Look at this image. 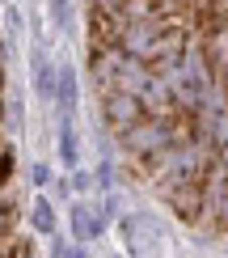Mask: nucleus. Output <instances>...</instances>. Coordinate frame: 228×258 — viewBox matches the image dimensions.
I'll use <instances>...</instances> for the list:
<instances>
[{
	"label": "nucleus",
	"mask_w": 228,
	"mask_h": 258,
	"mask_svg": "<svg viewBox=\"0 0 228 258\" xmlns=\"http://www.w3.org/2000/svg\"><path fill=\"white\" fill-rule=\"evenodd\" d=\"M186 123H190V114H165V119L144 114L139 123H131L127 132L114 136V140H118V153L131 161L135 169H144V174H148V169L157 165V157L165 153L182 132H186Z\"/></svg>",
	"instance_id": "f257e3e1"
},
{
	"label": "nucleus",
	"mask_w": 228,
	"mask_h": 258,
	"mask_svg": "<svg viewBox=\"0 0 228 258\" xmlns=\"http://www.w3.org/2000/svg\"><path fill=\"white\" fill-rule=\"evenodd\" d=\"M203 224L228 233V157H215V165L203 178Z\"/></svg>",
	"instance_id": "f03ea898"
},
{
	"label": "nucleus",
	"mask_w": 228,
	"mask_h": 258,
	"mask_svg": "<svg viewBox=\"0 0 228 258\" xmlns=\"http://www.w3.org/2000/svg\"><path fill=\"white\" fill-rule=\"evenodd\" d=\"M118 233L131 258H165V233L144 216H118Z\"/></svg>",
	"instance_id": "7ed1b4c3"
},
{
	"label": "nucleus",
	"mask_w": 228,
	"mask_h": 258,
	"mask_svg": "<svg viewBox=\"0 0 228 258\" xmlns=\"http://www.w3.org/2000/svg\"><path fill=\"white\" fill-rule=\"evenodd\" d=\"M97 102H102V123L110 127L114 136L144 119V106H139V98H131V93H123V89H106V93H97Z\"/></svg>",
	"instance_id": "20e7f679"
},
{
	"label": "nucleus",
	"mask_w": 228,
	"mask_h": 258,
	"mask_svg": "<svg viewBox=\"0 0 228 258\" xmlns=\"http://www.w3.org/2000/svg\"><path fill=\"white\" fill-rule=\"evenodd\" d=\"M106 208L102 203H89V199H76L72 208H68V224H72V241H81V245H89L97 241L106 233Z\"/></svg>",
	"instance_id": "39448f33"
},
{
	"label": "nucleus",
	"mask_w": 228,
	"mask_h": 258,
	"mask_svg": "<svg viewBox=\"0 0 228 258\" xmlns=\"http://www.w3.org/2000/svg\"><path fill=\"white\" fill-rule=\"evenodd\" d=\"M76 106H81V81H76L72 63L55 68V110L59 119H76Z\"/></svg>",
	"instance_id": "423d86ee"
},
{
	"label": "nucleus",
	"mask_w": 228,
	"mask_h": 258,
	"mask_svg": "<svg viewBox=\"0 0 228 258\" xmlns=\"http://www.w3.org/2000/svg\"><path fill=\"white\" fill-rule=\"evenodd\" d=\"M30 72H34V93L38 98H55V68H51V59L42 51L30 55Z\"/></svg>",
	"instance_id": "0eeeda50"
},
{
	"label": "nucleus",
	"mask_w": 228,
	"mask_h": 258,
	"mask_svg": "<svg viewBox=\"0 0 228 258\" xmlns=\"http://www.w3.org/2000/svg\"><path fill=\"white\" fill-rule=\"evenodd\" d=\"M30 224H34V233H42V237H51V233L59 229L55 208H51V199H47V195H38L34 203H30Z\"/></svg>",
	"instance_id": "6e6552de"
},
{
	"label": "nucleus",
	"mask_w": 228,
	"mask_h": 258,
	"mask_svg": "<svg viewBox=\"0 0 228 258\" xmlns=\"http://www.w3.org/2000/svg\"><path fill=\"white\" fill-rule=\"evenodd\" d=\"M59 161L68 169H76V161H81V136H76L72 119H59Z\"/></svg>",
	"instance_id": "1a4fd4ad"
},
{
	"label": "nucleus",
	"mask_w": 228,
	"mask_h": 258,
	"mask_svg": "<svg viewBox=\"0 0 228 258\" xmlns=\"http://www.w3.org/2000/svg\"><path fill=\"white\" fill-rule=\"evenodd\" d=\"M68 186L76 190V195H89L97 182H93V174H89V169H72V174H68Z\"/></svg>",
	"instance_id": "9d476101"
},
{
	"label": "nucleus",
	"mask_w": 228,
	"mask_h": 258,
	"mask_svg": "<svg viewBox=\"0 0 228 258\" xmlns=\"http://www.w3.org/2000/svg\"><path fill=\"white\" fill-rule=\"evenodd\" d=\"M30 182H34L38 190H42V186H51V182H55V178H51V165H47V161H34V165H30Z\"/></svg>",
	"instance_id": "9b49d317"
},
{
	"label": "nucleus",
	"mask_w": 228,
	"mask_h": 258,
	"mask_svg": "<svg viewBox=\"0 0 228 258\" xmlns=\"http://www.w3.org/2000/svg\"><path fill=\"white\" fill-rule=\"evenodd\" d=\"M13 220H17V208L9 199H0V237H9L13 233Z\"/></svg>",
	"instance_id": "f8f14e48"
},
{
	"label": "nucleus",
	"mask_w": 228,
	"mask_h": 258,
	"mask_svg": "<svg viewBox=\"0 0 228 258\" xmlns=\"http://www.w3.org/2000/svg\"><path fill=\"white\" fill-rule=\"evenodd\" d=\"M51 258H85V245L81 241H59L55 250H51Z\"/></svg>",
	"instance_id": "ddd939ff"
},
{
	"label": "nucleus",
	"mask_w": 228,
	"mask_h": 258,
	"mask_svg": "<svg viewBox=\"0 0 228 258\" xmlns=\"http://www.w3.org/2000/svg\"><path fill=\"white\" fill-rule=\"evenodd\" d=\"M47 5H51V17H55L59 26H68V17H72V5H68V0H47Z\"/></svg>",
	"instance_id": "4468645a"
},
{
	"label": "nucleus",
	"mask_w": 228,
	"mask_h": 258,
	"mask_svg": "<svg viewBox=\"0 0 228 258\" xmlns=\"http://www.w3.org/2000/svg\"><path fill=\"white\" fill-rule=\"evenodd\" d=\"M127 0H89V9H97V13H118Z\"/></svg>",
	"instance_id": "2eb2a0df"
},
{
	"label": "nucleus",
	"mask_w": 228,
	"mask_h": 258,
	"mask_svg": "<svg viewBox=\"0 0 228 258\" xmlns=\"http://www.w3.org/2000/svg\"><path fill=\"white\" fill-rule=\"evenodd\" d=\"M0 123H5V106H0Z\"/></svg>",
	"instance_id": "dca6fc26"
}]
</instances>
